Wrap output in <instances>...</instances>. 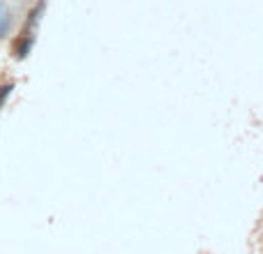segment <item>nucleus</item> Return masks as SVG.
<instances>
[{
    "label": "nucleus",
    "instance_id": "f257e3e1",
    "mask_svg": "<svg viewBox=\"0 0 263 254\" xmlns=\"http://www.w3.org/2000/svg\"><path fill=\"white\" fill-rule=\"evenodd\" d=\"M9 92H12V86H3V88H0V106L5 104V100H7Z\"/></svg>",
    "mask_w": 263,
    "mask_h": 254
}]
</instances>
